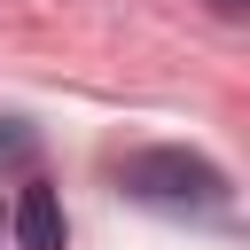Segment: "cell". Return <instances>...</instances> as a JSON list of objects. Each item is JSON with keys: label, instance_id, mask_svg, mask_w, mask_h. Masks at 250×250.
<instances>
[{"label": "cell", "instance_id": "7a4b0ae2", "mask_svg": "<svg viewBox=\"0 0 250 250\" xmlns=\"http://www.w3.org/2000/svg\"><path fill=\"white\" fill-rule=\"evenodd\" d=\"M16 250H62V203L39 180L16 195Z\"/></svg>", "mask_w": 250, "mask_h": 250}, {"label": "cell", "instance_id": "3957f363", "mask_svg": "<svg viewBox=\"0 0 250 250\" xmlns=\"http://www.w3.org/2000/svg\"><path fill=\"white\" fill-rule=\"evenodd\" d=\"M219 8H227V16H234V8H242V0H219Z\"/></svg>", "mask_w": 250, "mask_h": 250}, {"label": "cell", "instance_id": "6da1fadb", "mask_svg": "<svg viewBox=\"0 0 250 250\" xmlns=\"http://www.w3.org/2000/svg\"><path fill=\"white\" fill-rule=\"evenodd\" d=\"M125 195L164 203V211H219L227 203V180H219V164H203L188 148H141L125 164Z\"/></svg>", "mask_w": 250, "mask_h": 250}]
</instances>
